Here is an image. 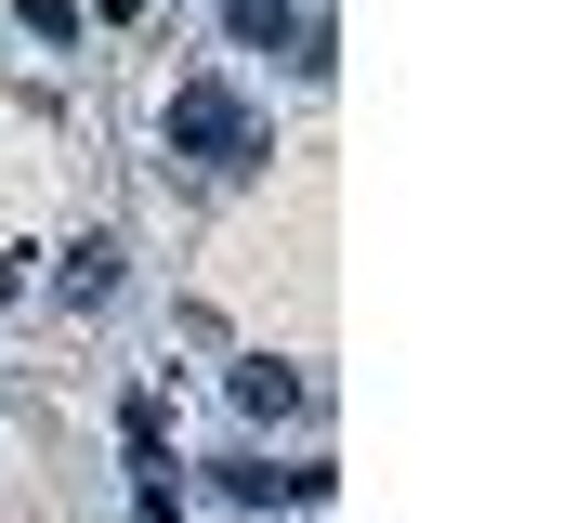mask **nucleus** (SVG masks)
I'll list each match as a JSON object with an SVG mask.
<instances>
[{
    "mask_svg": "<svg viewBox=\"0 0 563 523\" xmlns=\"http://www.w3.org/2000/svg\"><path fill=\"white\" fill-rule=\"evenodd\" d=\"M170 131H184V144H236V105H223V92H184Z\"/></svg>",
    "mask_w": 563,
    "mask_h": 523,
    "instance_id": "obj_1",
    "label": "nucleus"
}]
</instances>
